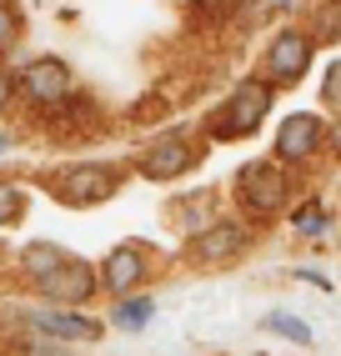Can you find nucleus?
I'll return each instance as SVG.
<instances>
[{"mask_svg":"<svg viewBox=\"0 0 341 356\" xmlns=\"http://www.w3.org/2000/svg\"><path fill=\"white\" fill-rule=\"evenodd\" d=\"M266 106H271V81H241V86L231 90V101L211 115V136H221V140L251 136V131L261 126Z\"/></svg>","mask_w":341,"mask_h":356,"instance_id":"1","label":"nucleus"},{"mask_svg":"<svg viewBox=\"0 0 341 356\" xmlns=\"http://www.w3.org/2000/svg\"><path fill=\"white\" fill-rule=\"evenodd\" d=\"M236 191H241L251 216H276L281 201H286V176H281L276 161H246L236 171Z\"/></svg>","mask_w":341,"mask_h":356,"instance_id":"2","label":"nucleus"},{"mask_svg":"<svg viewBox=\"0 0 341 356\" xmlns=\"http://www.w3.org/2000/svg\"><path fill=\"white\" fill-rule=\"evenodd\" d=\"M51 191L70 206H95V201H111L120 191V171L116 165H70V171L56 176Z\"/></svg>","mask_w":341,"mask_h":356,"instance_id":"3","label":"nucleus"},{"mask_svg":"<svg viewBox=\"0 0 341 356\" xmlns=\"http://www.w3.org/2000/svg\"><path fill=\"white\" fill-rule=\"evenodd\" d=\"M311 65V40L301 31H281L271 40V51H266V81L271 86H296Z\"/></svg>","mask_w":341,"mask_h":356,"instance_id":"4","label":"nucleus"},{"mask_svg":"<svg viewBox=\"0 0 341 356\" xmlns=\"http://www.w3.org/2000/svg\"><path fill=\"white\" fill-rule=\"evenodd\" d=\"M196 156H201V146H191L186 136H161L156 146L141 156V176L145 181H176L196 165Z\"/></svg>","mask_w":341,"mask_h":356,"instance_id":"5","label":"nucleus"},{"mask_svg":"<svg viewBox=\"0 0 341 356\" xmlns=\"http://www.w3.org/2000/svg\"><path fill=\"white\" fill-rule=\"evenodd\" d=\"M20 86H26V96L35 101V106H65L70 101V90H76V81H70V70L61 65V60H31L26 70H20Z\"/></svg>","mask_w":341,"mask_h":356,"instance_id":"6","label":"nucleus"},{"mask_svg":"<svg viewBox=\"0 0 341 356\" xmlns=\"http://www.w3.org/2000/svg\"><path fill=\"white\" fill-rule=\"evenodd\" d=\"M326 140V126H322V115H311V111H296V115H286L281 131H276V156L281 161H306L316 146Z\"/></svg>","mask_w":341,"mask_h":356,"instance_id":"7","label":"nucleus"},{"mask_svg":"<svg viewBox=\"0 0 341 356\" xmlns=\"http://www.w3.org/2000/svg\"><path fill=\"white\" fill-rule=\"evenodd\" d=\"M145 251L141 246H116L111 256H106V266H101V281H106V291H116V296H126L131 286H141L145 281Z\"/></svg>","mask_w":341,"mask_h":356,"instance_id":"8","label":"nucleus"},{"mask_svg":"<svg viewBox=\"0 0 341 356\" xmlns=\"http://www.w3.org/2000/svg\"><path fill=\"white\" fill-rule=\"evenodd\" d=\"M95 281H101V276H95V271L86 266V261H70V266H61L56 276H45V281H40V291L51 296V301L81 306V301H86V296L95 291Z\"/></svg>","mask_w":341,"mask_h":356,"instance_id":"9","label":"nucleus"},{"mask_svg":"<svg viewBox=\"0 0 341 356\" xmlns=\"http://www.w3.org/2000/svg\"><path fill=\"white\" fill-rule=\"evenodd\" d=\"M241 246H246V231L236 221H216L211 231H201L196 241H191V256H196L201 266H216V261H231Z\"/></svg>","mask_w":341,"mask_h":356,"instance_id":"10","label":"nucleus"},{"mask_svg":"<svg viewBox=\"0 0 341 356\" xmlns=\"http://www.w3.org/2000/svg\"><path fill=\"white\" fill-rule=\"evenodd\" d=\"M31 321H35V331H45L56 341H95L101 337V321L76 316V312H45V316H31Z\"/></svg>","mask_w":341,"mask_h":356,"instance_id":"11","label":"nucleus"},{"mask_svg":"<svg viewBox=\"0 0 341 356\" xmlns=\"http://www.w3.org/2000/svg\"><path fill=\"white\" fill-rule=\"evenodd\" d=\"M20 266H26V276H35V286H40V281L45 276H56L61 266H70V256L61 251V246H26V256H20Z\"/></svg>","mask_w":341,"mask_h":356,"instance_id":"12","label":"nucleus"},{"mask_svg":"<svg viewBox=\"0 0 341 356\" xmlns=\"http://www.w3.org/2000/svg\"><path fill=\"white\" fill-rule=\"evenodd\" d=\"M151 316H156V301L151 296H126V301L116 306V326L120 331H141Z\"/></svg>","mask_w":341,"mask_h":356,"instance_id":"13","label":"nucleus"},{"mask_svg":"<svg viewBox=\"0 0 341 356\" xmlns=\"http://www.w3.org/2000/svg\"><path fill=\"white\" fill-rule=\"evenodd\" d=\"M170 216H176L186 231H196V226L211 231V226H216V221H206V216H211V201H206V196H186V201H176V206H170Z\"/></svg>","mask_w":341,"mask_h":356,"instance_id":"14","label":"nucleus"},{"mask_svg":"<svg viewBox=\"0 0 341 356\" xmlns=\"http://www.w3.org/2000/svg\"><path fill=\"white\" fill-rule=\"evenodd\" d=\"M20 216H26V191L15 181H0V226H10Z\"/></svg>","mask_w":341,"mask_h":356,"instance_id":"15","label":"nucleus"},{"mask_svg":"<svg viewBox=\"0 0 341 356\" xmlns=\"http://www.w3.org/2000/svg\"><path fill=\"white\" fill-rule=\"evenodd\" d=\"M266 326H271L276 331V337H286V341H311V326L306 321H296V316H286V312H271V316H266Z\"/></svg>","mask_w":341,"mask_h":356,"instance_id":"16","label":"nucleus"},{"mask_svg":"<svg viewBox=\"0 0 341 356\" xmlns=\"http://www.w3.org/2000/svg\"><path fill=\"white\" fill-rule=\"evenodd\" d=\"M296 231H301V236H322V231H326V211L316 206V201H306V206L296 211Z\"/></svg>","mask_w":341,"mask_h":356,"instance_id":"17","label":"nucleus"},{"mask_svg":"<svg viewBox=\"0 0 341 356\" xmlns=\"http://www.w3.org/2000/svg\"><path fill=\"white\" fill-rule=\"evenodd\" d=\"M26 356H76V351H70V341H56V337H35V341H26Z\"/></svg>","mask_w":341,"mask_h":356,"instance_id":"18","label":"nucleus"},{"mask_svg":"<svg viewBox=\"0 0 341 356\" xmlns=\"http://www.w3.org/2000/svg\"><path fill=\"white\" fill-rule=\"evenodd\" d=\"M322 101L341 111V60H331V65H326V81H322Z\"/></svg>","mask_w":341,"mask_h":356,"instance_id":"19","label":"nucleus"},{"mask_svg":"<svg viewBox=\"0 0 341 356\" xmlns=\"http://www.w3.org/2000/svg\"><path fill=\"white\" fill-rule=\"evenodd\" d=\"M231 6H236V0H191V15H196V20H221Z\"/></svg>","mask_w":341,"mask_h":356,"instance_id":"20","label":"nucleus"},{"mask_svg":"<svg viewBox=\"0 0 341 356\" xmlns=\"http://www.w3.org/2000/svg\"><path fill=\"white\" fill-rule=\"evenodd\" d=\"M322 35H326V40H336V35H341V6L322 10Z\"/></svg>","mask_w":341,"mask_h":356,"instance_id":"21","label":"nucleus"},{"mask_svg":"<svg viewBox=\"0 0 341 356\" xmlns=\"http://www.w3.org/2000/svg\"><path fill=\"white\" fill-rule=\"evenodd\" d=\"M15 40V15H10V6H0V45H10Z\"/></svg>","mask_w":341,"mask_h":356,"instance_id":"22","label":"nucleus"},{"mask_svg":"<svg viewBox=\"0 0 341 356\" xmlns=\"http://www.w3.org/2000/svg\"><path fill=\"white\" fill-rule=\"evenodd\" d=\"M10 90H15V81L6 76V70H0V111H6V106H10Z\"/></svg>","mask_w":341,"mask_h":356,"instance_id":"23","label":"nucleus"},{"mask_svg":"<svg viewBox=\"0 0 341 356\" xmlns=\"http://www.w3.org/2000/svg\"><path fill=\"white\" fill-rule=\"evenodd\" d=\"M326 146H331V151H336V156H341V121H336V126H331V131H326Z\"/></svg>","mask_w":341,"mask_h":356,"instance_id":"24","label":"nucleus"},{"mask_svg":"<svg viewBox=\"0 0 341 356\" xmlns=\"http://www.w3.org/2000/svg\"><path fill=\"white\" fill-rule=\"evenodd\" d=\"M6 146H10V140H6V136H0V151H6Z\"/></svg>","mask_w":341,"mask_h":356,"instance_id":"25","label":"nucleus"}]
</instances>
